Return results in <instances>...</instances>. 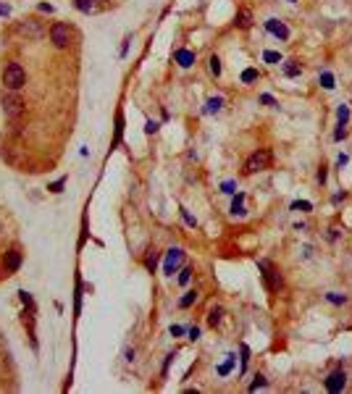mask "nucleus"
I'll list each match as a JSON object with an SVG mask.
<instances>
[{
    "mask_svg": "<svg viewBox=\"0 0 352 394\" xmlns=\"http://www.w3.org/2000/svg\"><path fill=\"white\" fill-rule=\"evenodd\" d=\"M336 116H339V124H347V119H349V108H347V106H339Z\"/></svg>",
    "mask_w": 352,
    "mask_h": 394,
    "instance_id": "nucleus-26",
    "label": "nucleus"
},
{
    "mask_svg": "<svg viewBox=\"0 0 352 394\" xmlns=\"http://www.w3.org/2000/svg\"><path fill=\"white\" fill-rule=\"evenodd\" d=\"M326 300H328V303H334V305H344V297H342V294H336V292L326 294Z\"/></svg>",
    "mask_w": 352,
    "mask_h": 394,
    "instance_id": "nucleus-29",
    "label": "nucleus"
},
{
    "mask_svg": "<svg viewBox=\"0 0 352 394\" xmlns=\"http://www.w3.org/2000/svg\"><path fill=\"white\" fill-rule=\"evenodd\" d=\"M271 160H274V155H271V150L268 147H260V150H255V153L247 158V163H244V173H257V171H266V168H271Z\"/></svg>",
    "mask_w": 352,
    "mask_h": 394,
    "instance_id": "nucleus-2",
    "label": "nucleus"
},
{
    "mask_svg": "<svg viewBox=\"0 0 352 394\" xmlns=\"http://www.w3.org/2000/svg\"><path fill=\"white\" fill-rule=\"evenodd\" d=\"M292 211H302V213H308V211H313V205H310L308 200H297V203H292Z\"/></svg>",
    "mask_w": 352,
    "mask_h": 394,
    "instance_id": "nucleus-20",
    "label": "nucleus"
},
{
    "mask_svg": "<svg viewBox=\"0 0 352 394\" xmlns=\"http://www.w3.org/2000/svg\"><path fill=\"white\" fill-rule=\"evenodd\" d=\"M257 265H260V271H263L266 286L271 289V292H279V289H281V284H284V279H281V273L274 268V263H271V260H260Z\"/></svg>",
    "mask_w": 352,
    "mask_h": 394,
    "instance_id": "nucleus-5",
    "label": "nucleus"
},
{
    "mask_svg": "<svg viewBox=\"0 0 352 394\" xmlns=\"http://www.w3.org/2000/svg\"><path fill=\"white\" fill-rule=\"evenodd\" d=\"M344 137H347V124H339L334 132V140H344Z\"/></svg>",
    "mask_w": 352,
    "mask_h": 394,
    "instance_id": "nucleus-28",
    "label": "nucleus"
},
{
    "mask_svg": "<svg viewBox=\"0 0 352 394\" xmlns=\"http://www.w3.org/2000/svg\"><path fill=\"white\" fill-rule=\"evenodd\" d=\"M190 339H200V329H190Z\"/></svg>",
    "mask_w": 352,
    "mask_h": 394,
    "instance_id": "nucleus-39",
    "label": "nucleus"
},
{
    "mask_svg": "<svg viewBox=\"0 0 352 394\" xmlns=\"http://www.w3.org/2000/svg\"><path fill=\"white\" fill-rule=\"evenodd\" d=\"M266 29L274 34V37L279 40H289V27L284 24V21H279V19H268L266 21Z\"/></svg>",
    "mask_w": 352,
    "mask_h": 394,
    "instance_id": "nucleus-9",
    "label": "nucleus"
},
{
    "mask_svg": "<svg viewBox=\"0 0 352 394\" xmlns=\"http://www.w3.org/2000/svg\"><path fill=\"white\" fill-rule=\"evenodd\" d=\"M221 106H224V100H221V97H210L208 106H205V113H216V111H221Z\"/></svg>",
    "mask_w": 352,
    "mask_h": 394,
    "instance_id": "nucleus-17",
    "label": "nucleus"
},
{
    "mask_svg": "<svg viewBox=\"0 0 352 394\" xmlns=\"http://www.w3.org/2000/svg\"><path fill=\"white\" fill-rule=\"evenodd\" d=\"M3 268H6L8 273H14V271L21 268V252H19L16 247H11V250L3 255Z\"/></svg>",
    "mask_w": 352,
    "mask_h": 394,
    "instance_id": "nucleus-8",
    "label": "nucleus"
},
{
    "mask_svg": "<svg viewBox=\"0 0 352 394\" xmlns=\"http://www.w3.org/2000/svg\"><path fill=\"white\" fill-rule=\"evenodd\" d=\"M0 103H3V113H6L8 121H19L21 116H24V100H21L16 92H6Z\"/></svg>",
    "mask_w": 352,
    "mask_h": 394,
    "instance_id": "nucleus-3",
    "label": "nucleus"
},
{
    "mask_svg": "<svg viewBox=\"0 0 352 394\" xmlns=\"http://www.w3.org/2000/svg\"><path fill=\"white\" fill-rule=\"evenodd\" d=\"M182 218H184V221L190 224V226H197V221H195V218L190 216V211H187V208H182Z\"/></svg>",
    "mask_w": 352,
    "mask_h": 394,
    "instance_id": "nucleus-32",
    "label": "nucleus"
},
{
    "mask_svg": "<svg viewBox=\"0 0 352 394\" xmlns=\"http://www.w3.org/2000/svg\"><path fill=\"white\" fill-rule=\"evenodd\" d=\"M129 42H132V37H126V40H124V45H121V58H124L126 50H129Z\"/></svg>",
    "mask_w": 352,
    "mask_h": 394,
    "instance_id": "nucleus-38",
    "label": "nucleus"
},
{
    "mask_svg": "<svg viewBox=\"0 0 352 394\" xmlns=\"http://www.w3.org/2000/svg\"><path fill=\"white\" fill-rule=\"evenodd\" d=\"M266 386H268V381H266V376H260V373H257V376H255V381H252V384H250V391H257V389H266Z\"/></svg>",
    "mask_w": 352,
    "mask_h": 394,
    "instance_id": "nucleus-19",
    "label": "nucleus"
},
{
    "mask_svg": "<svg viewBox=\"0 0 352 394\" xmlns=\"http://www.w3.org/2000/svg\"><path fill=\"white\" fill-rule=\"evenodd\" d=\"M224 192H226V194H231V192H234V184H231V181H226V184H224Z\"/></svg>",
    "mask_w": 352,
    "mask_h": 394,
    "instance_id": "nucleus-41",
    "label": "nucleus"
},
{
    "mask_svg": "<svg viewBox=\"0 0 352 394\" xmlns=\"http://www.w3.org/2000/svg\"><path fill=\"white\" fill-rule=\"evenodd\" d=\"M182 260H184V252H182V250H176V247H173V250H168V255H166V273H168V276H173V273H176V268L182 265Z\"/></svg>",
    "mask_w": 352,
    "mask_h": 394,
    "instance_id": "nucleus-10",
    "label": "nucleus"
},
{
    "mask_svg": "<svg viewBox=\"0 0 352 394\" xmlns=\"http://www.w3.org/2000/svg\"><path fill=\"white\" fill-rule=\"evenodd\" d=\"M63 187H66V179H58L50 184V192H63Z\"/></svg>",
    "mask_w": 352,
    "mask_h": 394,
    "instance_id": "nucleus-30",
    "label": "nucleus"
},
{
    "mask_svg": "<svg viewBox=\"0 0 352 394\" xmlns=\"http://www.w3.org/2000/svg\"><path fill=\"white\" fill-rule=\"evenodd\" d=\"M326 179H328V171H326V166H321V171H318V181L326 184Z\"/></svg>",
    "mask_w": 352,
    "mask_h": 394,
    "instance_id": "nucleus-35",
    "label": "nucleus"
},
{
    "mask_svg": "<svg viewBox=\"0 0 352 394\" xmlns=\"http://www.w3.org/2000/svg\"><path fill=\"white\" fill-rule=\"evenodd\" d=\"M19 297H21V303H27V305L32 308V297H29V292H24V289H21V292H19Z\"/></svg>",
    "mask_w": 352,
    "mask_h": 394,
    "instance_id": "nucleus-33",
    "label": "nucleus"
},
{
    "mask_svg": "<svg viewBox=\"0 0 352 394\" xmlns=\"http://www.w3.org/2000/svg\"><path fill=\"white\" fill-rule=\"evenodd\" d=\"M190 279H192V268H182V273H179V284L187 286V284H190Z\"/></svg>",
    "mask_w": 352,
    "mask_h": 394,
    "instance_id": "nucleus-24",
    "label": "nucleus"
},
{
    "mask_svg": "<svg viewBox=\"0 0 352 394\" xmlns=\"http://www.w3.org/2000/svg\"><path fill=\"white\" fill-rule=\"evenodd\" d=\"M145 132H147V134L158 132V124H155V121H147V124H145Z\"/></svg>",
    "mask_w": 352,
    "mask_h": 394,
    "instance_id": "nucleus-34",
    "label": "nucleus"
},
{
    "mask_svg": "<svg viewBox=\"0 0 352 394\" xmlns=\"http://www.w3.org/2000/svg\"><path fill=\"white\" fill-rule=\"evenodd\" d=\"M221 318H224V308H210V313H208V323H210V326H218Z\"/></svg>",
    "mask_w": 352,
    "mask_h": 394,
    "instance_id": "nucleus-16",
    "label": "nucleus"
},
{
    "mask_svg": "<svg viewBox=\"0 0 352 394\" xmlns=\"http://www.w3.org/2000/svg\"><path fill=\"white\" fill-rule=\"evenodd\" d=\"M74 6L81 11V14H92V3H90V0H74Z\"/></svg>",
    "mask_w": 352,
    "mask_h": 394,
    "instance_id": "nucleus-22",
    "label": "nucleus"
},
{
    "mask_svg": "<svg viewBox=\"0 0 352 394\" xmlns=\"http://www.w3.org/2000/svg\"><path fill=\"white\" fill-rule=\"evenodd\" d=\"M344 384H347V373H344L342 368L331 370V376L326 378V389H328V391H334V394H336V391H342Z\"/></svg>",
    "mask_w": 352,
    "mask_h": 394,
    "instance_id": "nucleus-7",
    "label": "nucleus"
},
{
    "mask_svg": "<svg viewBox=\"0 0 352 394\" xmlns=\"http://www.w3.org/2000/svg\"><path fill=\"white\" fill-rule=\"evenodd\" d=\"M50 42L55 45L58 50H63L71 45V27H66L63 21H58V24L50 27Z\"/></svg>",
    "mask_w": 352,
    "mask_h": 394,
    "instance_id": "nucleus-4",
    "label": "nucleus"
},
{
    "mask_svg": "<svg viewBox=\"0 0 352 394\" xmlns=\"http://www.w3.org/2000/svg\"><path fill=\"white\" fill-rule=\"evenodd\" d=\"M145 268L150 271V273H155V268H158V250H147V255H145Z\"/></svg>",
    "mask_w": 352,
    "mask_h": 394,
    "instance_id": "nucleus-13",
    "label": "nucleus"
},
{
    "mask_svg": "<svg viewBox=\"0 0 352 394\" xmlns=\"http://www.w3.org/2000/svg\"><path fill=\"white\" fill-rule=\"evenodd\" d=\"M210 71H213V76H221V58L218 55H210Z\"/></svg>",
    "mask_w": 352,
    "mask_h": 394,
    "instance_id": "nucleus-21",
    "label": "nucleus"
},
{
    "mask_svg": "<svg viewBox=\"0 0 352 394\" xmlns=\"http://www.w3.org/2000/svg\"><path fill=\"white\" fill-rule=\"evenodd\" d=\"M244 213H247V211H244V194H239V197H234V203H231V216L242 218Z\"/></svg>",
    "mask_w": 352,
    "mask_h": 394,
    "instance_id": "nucleus-14",
    "label": "nucleus"
},
{
    "mask_svg": "<svg viewBox=\"0 0 352 394\" xmlns=\"http://www.w3.org/2000/svg\"><path fill=\"white\" fill-rule=\"evenodd\" d=\"M195 300H197V292H187V294L179 300V305H182V308H192Z\"/></svg>",
    "mask_w": 352,
    "mask_h": 394,
    "instance_id": "nucleus-18",
    "label": "nucleus"
},
{
    "mask_svg": "<svg viewBox=\"0 0 352 394\" xmlns=\"http://www.w3.org/2000/svg\"><path fill=\"white\" fill-rule=\"evenodd\" d=\"M231 365H234V357H229V360H226L224 365H221V368H218V373H221V376H226V373H229V370H231Z\"/></svg>",
    "mask_w": 352,
    "mask_h": 394,
    "instance_id": "nucleus-31",
    "label": "nucleus"
},
{
    "mask_svg": "<svg viewBox=\"0 0 352 394\" xmlns=\"http://www.w3.org/2000/svg\"><path fill=\"white\" fill-rule=\"evenodd\" d=\"M284 74L295 79V76H300V74H302V66H300L297 61H287V63H284Z\"/></svg>",
    "mask_w": 352,
    "mask_h": 394,
    "instance_id": "nucleus-15",
    "label": "nucleus"
},
{
    "mask_svg": "<svg viewBox=\"0 0 352 394\" xmlns=\"http://www.w3.org/2000/svg\"><path fill=\"white\" fill-rule=\"evenodd\" d=\"M19 34H21V37H29V40H42L45 37V29H42L40 21L24 19V21H19Z\"/></svg>",
    "mask_w": 352,
    "mask_h": 394,
    "instance_id": "nucleus-6",
    "label": "nucleus"
},
{
    "mask_svg": "<svg viewBox=\"0 0 352 394\" xmlns=\"http://www.w3.org/2000/svg\"><path fill=\"white\" fill-rule=\"evenodd\" d=\"M237 27L239 29H250L252 27V11L250 8H242L237 14Z\"/></svg>",
    "mask_w": 352,
    "mask_h": 394,
    "instance_id": "nucleus-12",
    "label": "nucleus"
},
{
    "mask_svg": "<svg viewBox=\"0 0 352 394\" xmlns=\"http://www.w3.org/2000/svg\"><path fill=\"white\" fill-rule=\"evenodd\" d=\"M176 63H179L182 68H190V66L195 63V53H192V50H187V48L176 50Z\"/></svg>",
    "mask_w": 352,
    "mask_h": 394,
    "instance_id": "nucleus-11",
    "label": "nucleus"
},
{
    "mask_svg": "<svg viewBox=\"0 0 352 394\" xmlns=\"http://www.w3.org/2000/svg\"><path fill=\"white\" fill-rule=\"evenodd\" d=\"M184 334V326H171V337H182Z\"/></svg>",
    "mask_w": 352,
    "mask_h": 394,
    "instance_id": "nucleus-36",
    "label": "nucleus"
},
{
    "mask_svg": "<svg viewBox=\"0 0 352 394\" xmlns=\"http://www.w3.org/2000/svg\"><path fill=\"white\" fill-rule=\"evenodd\" d=\"M263 61H266V63H279V61H281V55L274 53V50H266V53H263Z\"/></svg>",
    "mask_w": 352,
    "mask_h": 394,
    "instance_id": "nucleus-23",
    "label": "nucleus"
},
{
    "mask_svg": "<svg viewBox=\"0 0 352 394\" xmlns=\"http://www.w3.org/2000/svg\"><path fill=\"white\" fill-rule=\"evenodd\" d=\"M8 14H11V8H8V6H3V3H0V16H8Z\"/></svg>",
    "mask_w": 352,
    "mask_h": 394,
    "instance_id": "nucleus-40",
    "label": "nucleus"
},
{
    "mask_svg": "<svg viewBox=\"0 0 352 394\" xmlns=\"http://www.w3.org/2000/svg\"><path fill=\"white\" fill-rule=\"evenodd\" d=\"M321 84H323L326 89H331V87H334V76L328 74V71H326V74H321Z\"/></svg>",
    "mask_w": 352,
    "mask_h": 394,
    "instance_id": "nucleus-27",
    "label": "nucleus"
},
{
    "mask_svg": "<svg viewBox=\"0 0 352 394\" xmlns=\"http://www.w3.org/2000/svg\"><path fill=\"white\" fill-rule=\"evenodd\" d=\"M255 79H257V71H255V68H247V71L242 74V82H244V84H250V82H255Z\"/></svg>",
    "mask_w": 352,
    "mask_h": 394,
    "instance_id": "nucleus-25",
    "label": "nucleus"
},
{
    "mask_svg": "<svg viewBox=\"0 0 352 394\" xmlns=\"http://www.w3.org/2000/svg\"><path fill=\"white\" fill-rule=\"evenodd\" d=\"M260 103H266V106H274V103H276V100H274L271 95H260Z\"/></svg>",
    "mask_w": 352,
    "mask_h": 394,
    "instance_id": "nucleus-37",
    "label": "nucleus"
},
{
    "mask_svg": "<svg viewBox=\"0 0 352 394\" xmlns=\"http://www.w3.org/2000/svg\"><path fill=\"white\" fill-rule=\"evenodd\" d=\"M40 11H45V14H53V6H48V3H42V6H40Z\"/></svg>",
    "mask_w": 352,
    "mask_h": 394,
    "instance_id": "nucleus-42",
    "label": "nucleus"
},
{
    "mask_svg": "<svg viewBox=\"0 0 352 394\" xmlns=\"http://www.w3.org/2000/svg\"><path fill=\"white\" fill-rule=\"evenodd\" d=\"M3 84H6V89H11V92H19L21 87L27 84L24 66H21V63H8V66L3 68Z\"/></svg>",
    "mask_w": 352,
    "mask_h": 394,
    "instance_id": "nucleus-1",
    "label": "nucleus"
}]
</instances>
